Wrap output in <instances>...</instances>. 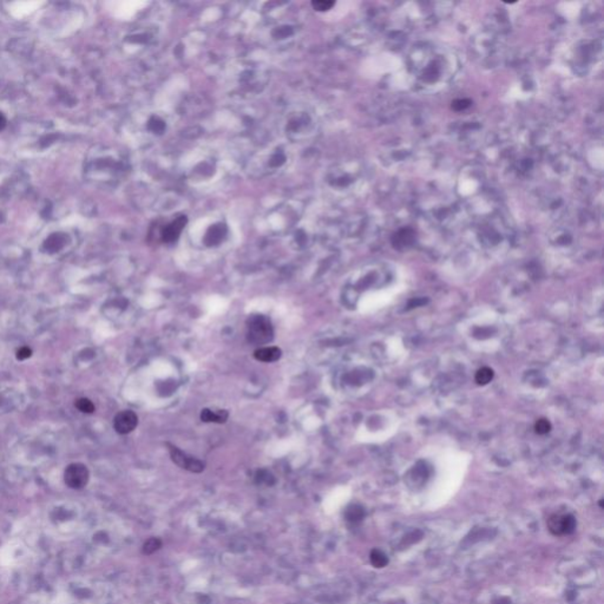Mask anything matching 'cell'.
<instances>
[{
	"label": "cell",
	"mask_w": 604,
	"mask_h": 604,
	"mask_svg": "<svg viewBox=\"0 0 604 604\" xmlns=\"http://www.w3.org/2000/svg\"><path fill=\"white\" fill-rule=\"evenodd\" d=\"M161 547H162V542H161V539L150 538V539H148V541L145 542L143 545V554L151 555V554H154L155 551H157Z\"/></svg>",
	"instance_id": "11"
},
{
	"label": "cell",
	"mask_w": 604,
	"mask_h": 604,
	"mask_svg": "<svg viewBox=\"0 0 604 604\" xmlns=\"http://www.w3.org/2000/svg\"><path fill=\"white\" fill-rule=\"evenodd\" d=\"M138 416L134 411L125 409L117 413L114 419V428L119 434H128L137 427Z\"/></svg>",
	"instance_id": "4"
},
{
	"label": "cell",
	"mask_w": 604,
	"mask_h": 604,
	"mask_svg": "<svg viewBox=\"0 0 604 604\" xmlns=\"http://www.w3.org/2000/svg\"><path fill=\"white\" fill-rule=\"evenodd\" d=\"M75 405H76V407L83 413H88V414H90V413L95 412V405H93V403L88 398L78 399L76 402Z\"/></svg>",
	"instance_id": "12"
},
{
	"label": "cell",
	"mask_w": 604,
	"mask_h": 604,
	"mask_svg": "<svg viewBox=\"0 0 604 604\" xmlns=\"http://www.w3.org/2000/svg\"><path fill=\"white\" fill-rule=\"evenodd\" d=\"M272 321L266 315H250L247 320V339L253 345H267L273 340Z\"/></svg>",
	"instance_id": "1"
},
{
	"label": "cell",
	"mask_w": 604,
	"mask_h": 604,
	"mask_svg": "<svg viewBox=\"0 0 604 604\" xmlns=\"http://www.w3.org/2000/svg\"><path fill=\"white\" fill-rule=\"evenodd\" d=\"M371 563L376 568H384L389 563V560H387V556L383 551L376 549V550L371 552Z\"/></svg>",
	"instance_id": "10"
},
{
	"label": "cell",
	"mask_w": 604,
	"mask_h": 604,
	"mask_svg": "<svg viewBox=\"0 0 604 604\" xmlns=\"http://www.w3.org/2000/svg\"><path fill=\"white\" fill-rule=\"evenodd\" d=\"M90 472L86 465L82 463H72L65 468L64 482L70 489L79 490L86 486L89 482Z\"/></svg>",
	"instance_id": "2"
},
{
	"label": "cell",
	"mask_w": 604,
	"mask_h": 604,
	"mask_svg": "<svg viewBox=\"0 0 604 604\" xmlns=\"http://www.w3.org/2000/svg\"><path fill=\"white\" fill-rule=\"evenodd\" d=\"M549 530L554 535H569L576 529V519L571 515L552 516L548 523Z\"/></svg>",
	"instance_id": "5"
},
{
	"label": "cell",
	"mask_w": 604,
	"mask_h": 604,
	"mask_svg": "<svg viewBox=\"0 0 604 604\" xmlns=\"http://www.w3.org/2000/svg\"><path fill=\"white\" fill-rule=\"evenodd\" d=\"M468 105H470V102H468V101H465V99H464V101H457V102H454L453 108H454L455 110H461V109L467 108Z\"/></svg>",
	"instance_id": "17"
},
{
	"label": "cell",
	"mask_w": 604,
	"mask_h": 604,
	"mask_svg": "<svg viewBox=\"0 0 604 604\" xmlns=\"http://www.w3.org/2000/svg\"><path fill=\"white\" fill-rule=\"evenodd\" d=\"M229 416V413L227 411H224V409H219V411H211V409L209 408H204L202 409L201 412V419L202 421L204 422H217V424H222V422L227 421Z\"/></svg>",
	"instance_id": "8"
},
{
	"label": "cell",
	"mask_w": 604,
	"mask_h": 604,
	"mask_svg": "<svg viewBox=\"0 0 604 604\" xmlns=\"http://www.w3.org/2000/svg\"><path fill=\"white\" fill-rule=\"evenodd\" d=\"M313 7L315 9H318V11H327V9L332 8L333 6H334V2L333 1H314L313 2Z\"/></svg>",
	"instance_id": "15"
},
{
	"label": "cell",
	"mask_w": 604,
	"mask_h": 604,
	"mask_svg": "<svg viewBox=\"0 0 604 604\" xmlns=\"http://www.w3.org/2000/svg\"><path fill=\"white\" fill-rule=\"evenodd\" d=\"M282 355V351L279 347H260L254 352V358L262 363H275Z\"/></svg>",
	"instance_id": "6"
},
{
	"label": "cell",
	"mask_w": 604,
	"mask_h": 604,
	"mask_svg": "<svg viewBox=\"0 0 604 604\" xmlns=\"http://www.w3.org/2000/svg\"><path fill=\"white\" fill-rule=\"evenodd\" d=\"M535 428H536V432H537L538 434H545L551 429V424L547 420V419H539V420L536 422Z\"/></svg>",
	"instance_id": "14"
},
{
	"label": "cell",
	"mask_w": 604,
	"mask_h": 604,
	"mask_svg": "<svg viewBox=\"0 0 604 604\" xmlns=\"http://www.w3.org/2000/svg\"><path fill=\"white\" fill-rule=\"evenodd\" d=\"M32 355V351L28 347H21L17 352V359L18 360H26Z\"/></svg>",
	"instance_id": "16"
},
{
	"label": "cell",
	"mask_w": 604,
	"mask_h": 604,
	"mask_svg": "<svg viewBox=\"0 0 604 604\" xmlns=\"http://www.w3.org/2000/svg\"><path fill=\"white\" fill-rule=\"evenodd\" d=\"M347 518L348 521L351 522H359L361 518L364 517V510L360 508V506L358 505H353L351 506L350 509L347 510Z\"/></svg>",
	"instance_id": "13"
},
{
	"label": "cell",
	"mask_w": 604,
	"mask_h": 604,
	"mask_svg": "<svg viewBox=\"0 0 604 604\" xmlns=\"http://www.w3.org/2000/svg\"><path fill=\"white\" fill-rule=\"evenodd\" d=\"M5 124H6V121H5L4 116L0 114V130H1V129L5 127Z\"/></svg>",
	"instance_id": "18"
},
{
	"label": "cell",
	"mask_w": 604,
	"mask_h": 604,
	"mask_svg": "<svg viewBox=\"0 0 604 604\" xmlns=\"http://www.w3.org/2000/svg\"><path fill=\"white\" fill-rule=\"evenodd\" d=\"M184 224H186V218L182 216V217H179L176 221H174L173 223H170L169 225H168V227L164 229V232H163L164 241L166 242L175 241L176 238L180 236Z\"/></svg>",
	"instance_id": "7"
},
{
	"label": "cell",
	"mask_w": 604,
	"mask_h": 604,
	"mask_svg": "<svg viewBox=\"0 0 604 604\" xmlns=\"http://www.w3.org/2000/svg\"><path fill=\"white\" fill-rule=\"evenodd\" d=\"M476 383L478 385H486L493 379V371L489 367H483L476 373Z\"/></svg>",
	"instance_id": "9"
},
{
	"label": "cell",
	"mask_w": 604,
	"mask_h": 604,
	"mask_svg": "<svg viewBox=\"0 0 604 604\" xmlns=\"http://www.w3.org/2000/svg\"><path fill=\"white\" fill-rule=\"evenodd\" d=\"M167 445H168V447H169V453H170L171 460H173L176 465H179L181 468L188 470V471H190V472H194V473H200L204 470V464H203L201 460L196 459V458L190 457V455L184 453L183 451H181L179 447L175 446V445H171V444H167Z\"/></svg>",
	"instance_id": "3"
}]
</instances>
